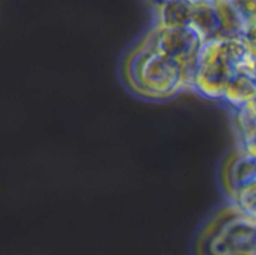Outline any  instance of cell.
Instances as JSON below:
<instances>
[{
    "label": "cell",
    "instance_id": "1",
    "mask_svg": "<svg viewBox=\"0 0 256 255\" xmlns=\"http://www.w3.org/2000/svg\"><path fill=\"white\" fill-rule=\"evenodd\" d=\"M124 76L132 90L150 99H166L194 85V76L158 50L146 36L128 54Z\"/></svg>",
    "mask_w": 256,
    "mask_h": 255
},
{
    "label": "cell",
    "instance_id": "2",
    "mask_svg": "<svg viewBox=\"0 0 256 255\" xmlns=\"http://www.w3.org/2000/svg\"><path fill=\"white\" fill-rule=\"evenodd\" d=\"M196 255H256V219L235 205L208 219L195 245Z\"/></svg>",
    "mask_w": 256,
    "mask_h": 255
},
{
    "label": "cell",
    "instance_id": "3",
    "mask_svg": "<svg viewBox=\"0 0 256 255\" xmlns=\"http://www.w3.org/2000/svg\"><path fill=\"white\" fill-rule=\"evenodd\" d=\"M236 39L206 42L200 52L194 85L208 98H222L228 85L244 72V55Z\"/></svg>",
    "mask_w": 256,
    "mask_h": 255
}]
</instances>
